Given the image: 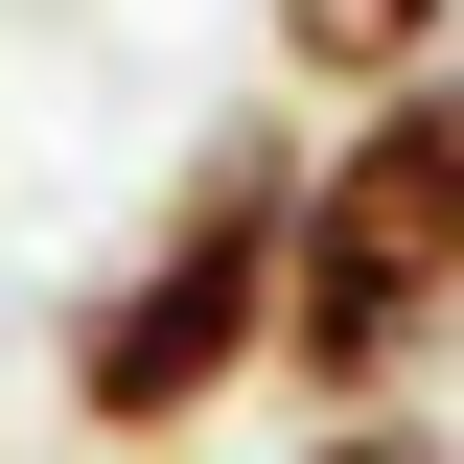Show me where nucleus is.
I'll return each instance as SVG.
<instances>
[{"instance_id":"2","label":"nucleus","mask_w":464,"mask_h":464,"mask_svg":"<svg viewBox=\"0 0 464 464\" xmlns=\"http://www.w3.org/2000/svg\"><path fill=\"white\" fill-rule=\"evenodd\" d=\"M279 232H302V140H279V116H209V140H186V186L140 209V256H116V279L70 302V348H47L70 441L163 464L186 418L256 395V372H279Z\"/></svg>"},{"instance_id":"4","label":"nucleus","mask_w":464,"mask_h":464,"mask_svg":"<svg viewBox=\"0 0 464 464\" xmlns=\"http://www.w3.org/2000/svg\"><path fill=\"white\" fill-rule=\"evenodd\" d=\"M279 464H464V441H441V418H418V395H395V418H302V441H279Z\"/></svg>"},{"instance_id":"3","label":"nucleus","mask_w":464,"mask_h":464,"mask_svg":"<svg viewBox=\"0 0 464 464\" xmlns=\"http://www.w3.org/2000/svg\"><path fill=\"white\" fill-rule=\"evenodd\" d=\"M256 24H279V70L302 93H395V70H464V0H256Z\"/></svg>"},{"instance_id":"1","label":"nucleus","mask_w":464,"mask_h":464,"mask_svg":"<svg viewBox=\"0 0 464 464\" xmlns=\"http://www.w3.org/2000/svg\"><path fill=\"white\" fill-rule=\"evenodd\" d=\"M464 348V70H395L302 140V232H279V395L302 418H395Z\"/></svg>"}]
</instances>
